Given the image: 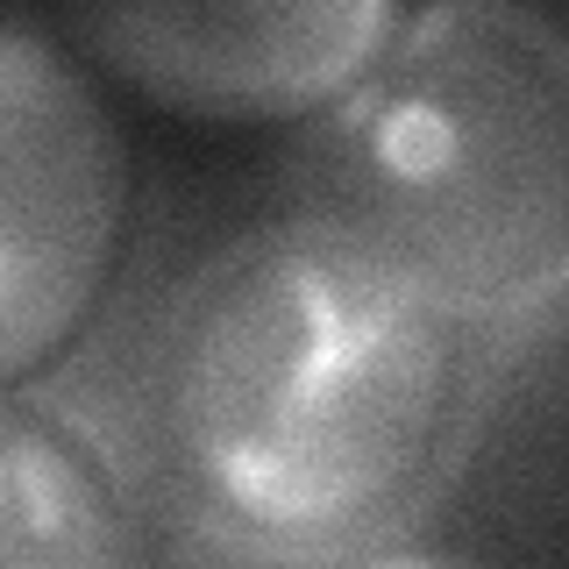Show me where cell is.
Listing matches in <instances>:
<instances>
[{
    "mask_svg": "<svg viewBox=\"0 0 569 569\" xmlns=\"http://www.w3.org/2000/svg\"><path fill=\"white\" fill-rule=\"evenodd\" d=\"M462 328L370 263L263 236L192 292L164 363L186 485L263 541H335L385 520L441 456Z\"/></svg>",
    "mask_w": 569,
    "mask_h": 569,
    "instance_id": "obj_1",
    "label": "cell"
},
{
    "mask_svg": "<svg viewBox=\"0 0 569 569\" xmlns=\"http://www.w3.org/2000/svg\"><path fill=\"white\" fill-rule=\"evenodd\" d=\"M299 236L370 263L449 328L569 299V36L456 0L320 114L299 157Z\"/></svg>",
    "mask_w": 569,
    "mask_h": 569,
    "instance_id": "obj_2",
    "label": "cell"
},
{
    "mask_svg": "<svg viewBox=\"0 0 569 569\" xmlns=\"http://www.w3.org/2000/svg\"><path fill=\"white\" fill-rule=\"evenodd\" d=\"M129 236V150L64 36L0 14V391L79 342Z\"/></svg>",
    "mask_w": 569,
    "mask_h": 569,
    "instance_id": "obj_3",
    "label": "cell"
},
{
    "mask_svg": "<svg viewBox=\"0 0 569 569\" xmlns=\"http://www.w3.org/2000/svg\"><path fill=\"white\" fill-rule=\"evenodd\" d=\"M385 0H271V8H71L58 36L129 93L186 121L328 114L399 43Z\"/></svg>",
    "mask_w": 569,
    "mask_h": 569,
    "instance_id": "obj_4",
    "label": "cell"
},
{
    "mask_svg": "<svg viewBox=\"0 0 569 569\" xmlns=\"http://www.w3.org/2000/svg\"><path fill=\"white\" fill-rule=\"evenodd\" d=\"M0 569H150L129 491L71 427L0 399Z\"/></svg>",
    "mask_w": 569,
    "mask_h": 569,
    "instance_id": "obj_5",
    "label": "cell"
},
{
    "mask_svg": "<svg viewBox=\"0 0 569 569\" xmlns=\"http://www.w3.org/2000/svg\"><path fill=\"white\" fill-rule=\"evenodd\" d=\"M349 569H491V562L462 556V548H385V556H363Z\"/></svg>",
    "mask_w": 569,
    "mask_h": 569,
    "instance_id": "obj_6",
    "label": "cell"
}]
</instances>
